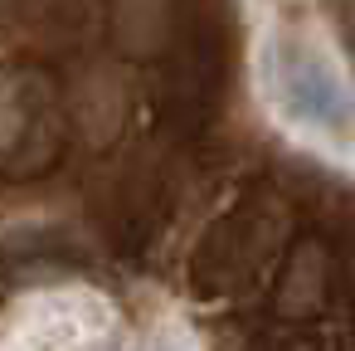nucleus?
Returning a JSON list of instances; mask_svg holds the SVG:
<instances>
[{
	"label": "nucleus",
	"mask_w": 355,
	"mask_h": 351,
	"mask_svg": "<svg viewBox=\"0 0 355 351\" xmlns=\"http://www.w3.org/2000/svg\"><path fill=\"white\" fill-rule=\"evenodd\" d=\"M272 64H277V83L287 93V103L306 117V122H321V127H350V93L336 83V74L302 44H287L277 40L272 44Z\"/></svg>",
	"instance_id": "1"
}]
</instances>
